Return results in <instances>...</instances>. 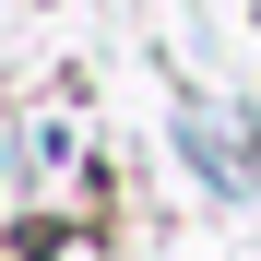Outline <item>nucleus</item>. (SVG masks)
<instances>
[{
	"label": "nucleus",
	"mask_w": 261,
	"mask_h": 261,
	"mask_svg": "<svg viewBox=\"0 0 261 261\" xmlns=\"http://www.w3.org/2000/svg\"><path fill=\"white\" fill-rule=\"evenodd\" d=\"M48 238H60V226H12V238H0V261H48Z\"/></svg>",
	"instance_id": "f257e3e1"
}]
</instances>
